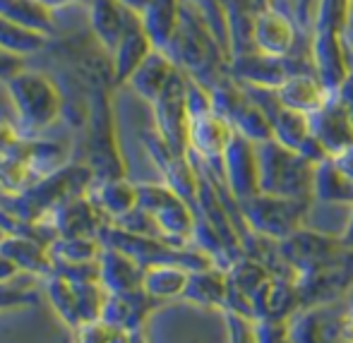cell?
Wrapping results in <instances>:
<instances>
[{"mask_svg": "<svg viewBox=\"0 0 353 343\" xmlns=\"http://www.w3.org/2000/svg\"><path fill=\"white\" fill-rule=\"evenodd\" d=\"M163 53L192 82L202 84L207 92L228 77V61H231L228 51L216 39V34L212 32L210 24L205 22V17L183 0L178 27L173 32L171 41L163 48Z\"/></svg>", "mask_w": 353, "mask_h": 343, "instance_id": "1", "label": "cell"}, {"mask_svg": "<svg viewBox=\"0 0 353 343\" xmlns=\"http://www.w3.org/2000/svg\"><path fill=\"white\" fill-rule=\"evenodd\" d=\"M349 14L351 0H317L310 27V56L317 77L330 94L339 92L351 70V56L344 41Z\"/></svg>", "mask_w": 353, "mask_h": 343, "instance_id": "2", "label": "cell"}, {"mask_svg": "<svg viewBox=\"0 0 353 343\" xmlns=\"http://www.w3.org/2000/svg\"><path fill=\"white\" fill-rule=\"evenodd\" d=\"M5 87L22 137L41 135L65 113V96L48 74L24 67L10 77Z\"/></svg>", "mask_w": 353, "mask_h": 343, "instance_id": "3", "label": "cell"}, {"mask_svg": "<svg viewBox=\"0 0 353 343\" xmlns=\"http://www.w3.org/2000/svg\"><path fill=\"white\" fill-rule=\"evenodd\" d=\"M315 168L310 158L283 147L274 137L257 144V183L260 192L279 197L312 200Z\"/></svg>", "mask_w": 353, "mask_h": 343, "instance_id": "4", "label": "cell"}, {"mask_svg": "<svg viewBox=\"0 0 353 343\" xmlns=\"http://www.w3.org/2000/svg\"><path fill=\"white\" fill-rule=\"evenodd\" d=\"M111 84H92L87 96V166L94 178H121L125 176L121 147L116 137V121H113Z\"/></svg>", "mask_w": 353, "mask_h": 343, "instance_id": "5", "label": "cell"}, {"mask_svg": "<svg viewBox=\"0 0 353 343\" xmlns=\"http://www.w3.org/2000/svg\"><path fill=\"white\" fill-rule=\"evenodd\" d=\"M315 200H298V197H279L257 192L248 200L238 202V216L248 231L281 242L305 226L307 211Z\"/></svg>", "mask_w": 353, "mask_h": 343, "instance_id": "6", "label": "cell"}, {"mask_svg": "<svg viewBox=\"0 0 353 343\" xmlns=\"http://www.w3.org/2000/svg\"><path fill=\"white\" fill-rule=\"evenodd\" d=\"M301 72H315L310 51L307 53H291V56H265L260 51H245L231 56L228 61V74L236 82L248 84V87H262V89H276L286 82L288 77Z\"/></svg>", "mask_w": 353, "mask_h": 343, "instance_id": "7", "label": "cell"}, {"mask_svg": "<svg viewBox=\"0 0 353 343\" xmlns=\"http://www.w3.org/2000/svg\"><path fill=\"white\" fill-rule=\"evenodd\" d=\"M210 96L214 111L226 118L236 132L252 139L255 144L272 139V125L267 121L265 111L250 96V92L241 82H236L231 74L210 89Z\"/></svg>", "mask_w": 353, "mask_h": 343, "instance_id": "8", "label": "cell"}, {"mask_svg": "<svg viewBox=\"0 0 353 343\" xmlns=\"http://www.w3.org/2000/svg\"><path fill=\"white\" fill-rule=\"evenodd\" d=\"M154 130L178 156H188V74L178 67L157 101L152 103Z\"/></svg>", "mask_w": 353, "mask_h": 343, "instance_id": "9", "label": "cell"}, {"mask_svg": "<svg viewBox=\"0 0 353 343\" xmlns=\"http://www.w3.org/2000/svg\"><path fill=\"white\" fill-rule=\"evenodd\" d=\"M221 183L236 202L260 192L257 183V144L241 132H233L221 161Z\"/></svg>", "mask_w": 353, "mask_h": 343, "instance_id": "10", "label": "cell"}, {"mask_svg": "<svg viewBox=\"0 0 353 343\" xmlns=\"http://www.w3.org/2000/svg\"><path fill=\"white\" fill-rule=\"evenodd\" d=\"M298 39H301V29L296 19L276 10L274 3L255 12V19H252V48L255 51L276 58L291 56L298 51Z\"/></svg>", "mask_w": 353, "mask_h": 343, "instance_id": "11", "label": "cell"}, {"mask_svg": "<svg viewBox=\"0 0 353 343\" xmlns=\"http://www.w3.org/2000/svg\"><path fill=\"white\" fill-rule=\"evenodd\" d=\"M159 300L149 295L144 288L130 293H106L99 322L111 331H140L147 317L157 310Z\"/></svg>", "mask_w": 353, "mask_h": 343, "instance_id": "12", "label": "cell"}, {"mask_svg": "<svg viewBox=\"0 0 353 343\" xmlns=\"http://www.w3.org/2000/svg\"><path fill=\"white\" fill-rule=\"evenodd\" d=\"M310 118V132L317 139L327 156L344 152L353 144V121L346 103L341 101L339 94H332L327 103L315 111Z\"/></svg>", "mask_w": 353, "mask_h": 343, "instance_id": "13", "label": "cell"}, {"mask_svg": "<svg viewBox=\"0 0 353 343\" xmlns=\"http://www.w3.org/2000/svg\"><path fill=\"white\" fill-rule=\"evenodd\" d=\"M87 10H89V29H92L94 41H97L108 56L116 51L121 39L125 37L137 22H142L140 14L128 10L125 5H121L118 0H89Z\"/></svg>", "mask_w": 353, "mask_h": 343, "instance_id": "14", "label": "cell"}, {"mask_svg": "<svg viewBox=\"0 0 353 343\" xmlns=\"http://www.w3.org/2000/svg\"><path fill=\"white\" fill-rule=\"evenodd\" d=\"M41 223H48L58 233V238L61 236L68 238V236H99L108 221L94 207V202L87 195H77L53 209Z\"/></svg>", "mask_w": 353, "mask_h": 343, "instance_id": "15", "label": "cell"}, {"mask_svg": "<svg viewBox=\"0 0 353 343\" xmlns=\"http://www.w3.org/2000/svg\"><path fill=\"white\" fill-rule=\"evenodd\" d=\"M87 197L94 207L106 216L108 223L118 221L121 216L137 209V185L125 176L121 178H94L87 190Z\"/></svg>", "mask_w": 353, "mask_h": 343, "instance_id": "16", "label": "cell"}, {"mask_svg": "<svg viewBox=\"0 0 353 343\" xmlns=\"http://www.w3.org/2000/svg\"><path fill=\"white\" fill-rule=\"evenodd\" d=\"M144 267L135 262L130 255L121 252L103 242V250L99 255V283L106 293H130L142 288Z\"/></svg>", "mask_w": 353, "mask_h": 343, "instance_id": "17", "label": "cell"}, {"mask_svg": "<svg viewBox=\"0 0 353 343\" xmlns=\"http://www.w3.org/2000/svg\"><path fill=\"white\" fill-rule=\"evenodd\" d=\"M0 252H3L5 257H10V260L17 264V269L24 271V274L46 278L56 271L51 252H48V245L32 236L8 233L5 240L0 242Z\"/></svg>", "mask_w": 353, "mask_h": 343, "instance_id": "18", "label": "cell"}, {"mask_svg": "<svg viewBox=\"0 0 353 343\" xmlns=\"http://www.w3.org/2000/svg\"><path fill=\"white\" fill-rule=\"evenodd\" d=\"M274 94L283 106L293 108L298 113H305V116H312L315 111H320L327 103V98L332 96L325 84H322V79L317 77V72L293 74V77H288L286 82L274 89Z\"/></svg>", "mask_w": 353, "mask_h": 343, "instance_id": "19", "label": "cell"}, {"mask_svg": "<svg viewBox=\"0 0 353 343\" xmlns=\"http://www.w3.org/2000/svg\"><path fill=\"white\" fill-rule=\"evenodd\" d=\"M176 72H178L176 63H173L163 51L154 48V51L142 61V65L130 74V79H128L125 84L142 98V101H147L149 106H152Z\"/></svg>", "mask_w": 353, "mask_h": 343, "instance_id": "20", "label": "cell"}, {"mask_svg": "<svg viewBox=\"0 0 353 343\" xmlns=\"http://www.w3.org/2000/svg\"><path fill=\"white\" fill-rule=\"evenodd\" d=\"M154 43L149 39V34L144 32L142 22H137L125 37L121 39V43L116 46V51L111 53V67H113V84H125L130 79V74L142 65V61L154 51Z\"/></svg>", "mask_w": 353, "mask_h": 343, "instance_id": "21", "label": "cell"}, {"mask_svg": "<svg viewBox=\"0 0 353 343\" xmlns=\"http://www.w3.org/2000/svg\"><path fill=\"white\" fill-rule=\"evenodd\" d=\"M181 300L200 307H226L228 300V276L221 267L190 271V281Z\"/></svg>", "mask_w": 353, "mask_h": 343, "instance_id": "22", "label": "cell"}, {"mask_svg": "<svg viewBox=\"0 0 353 343\" xmlns=\"http://www.w3.org/2000/svg\"><path fill=\"white\" fill-rule=\"evenodd\" d=\"M312 200L327 202V205H346L353 207V178L346 176L332 158L317 163L315 168V190Z\"/></svg>", "mask_w": 353, "mask_h": 343, "instance_id": "23", "label": "cell"}, {"mask_svg": "<svg viewBox=\"0 0 353 343\" xmlns=\"http://www.w3.org/2000/svg\"><path fill=\"white\" fill-rule=\"evenodd\" d=\"M190 281V269L181 264H157V267H147L142 278V288L149 293L152 298H157L159 302L166 300H176L183 298Z\"/></svg>", "mask_w": 353, "mask_h": 343, "instance_id": "24", "label": "cell"}, {"mask_svg": "<svg viewBox=\"0 0 353 343\" xmlns=\"http://www.w3.org/2000/svg\"><path fill=\"white\" fill-rule=\"evenodd\" d=\"M178 14H181V0H152L149 8L140 14L144 32L149 34L159 51H163L171 41L178 27Z\"/></svg>", "mask_w": 353, "mask_h": 343, "instance_id": "25", "label": "cell"}, {"mask_svg": "<svg viewBox=\"0 0 353 343\" xmlns=\"http://www.w3.org/2000/svg\"><path fill=\"white\" fill-rule=\"evenodd\" d=\"M0 14L43 37L53 34V10L39 0H0Z\"/></svg>", "mask_w": 353, "mask_h": 343, "instance_id": "26", "label": "cell"}, {"mask_svg": "<svg viewBox=\"0 0 353 343\" xmlns=\"http://www.w3.org/2000/svg\"><path fill=\"white\" fill-rule=\"evenodd\" d=\"M103 242L99 236H68L56 238L48 245L53 267L56 264H84V262H99Z\"/></svg>", "mask_w": 353, "mask_h": 343, "instance_id": "27", "label": "cell"}, {"mask_svg": "<svg viewBox=\"0 0 353 343\" xmlns=\"http://www.w3.org/2000/svg\"><path fill=\"white\" fill-rule=\"evenodd\" d=\"M46 286V298L51 302L53 312L61 317V322L70 329H79V312H77V295H74V283L53 271L51 276L43 278Z\"/></svg>", "mask_w": 353, "mask_h": 343, "instance_id": "28", "label": "cell"}, {"mask_svg": "<svg viewBox=\"0 0 353 343\" xmlns=\"http://www.w3.org/2000/svg\"><path fill=\"white\" fill-rule=\"evenodd\" d=\"M46 41H48V37H43V34H39V32H32V29L19 27L12 19L0 14V46L3 48L27 58V56H32V53L41 51V48L46 46Z\"/></svg>", "mask_w": 353, "mask_h": 343, "instance_id": "29", "label": "cell"}, {"mask_svg": "<svg viewBox=\"0 0 353 343\" xmlns=\"http://www.w3.org/2000/svg\"><path fill=\"white\" fill-rule=\"evenodd\" d=\"M257 343H293L288 320H257L255 322Z\"/></svg>", "mask_w": 353, "mask_h": 343, "instance_id": "30", "label": "cell"}, {"mask_svg": "<svg viewBox=\"0 0 353 343\" xmlns=\"http://www.w3.org/2000/svg\"><path fill=\"white\" fill-rule=\"evenodd\" d=\"M39 298L37 293L27 291V288H17V286H0V312L3 310H17V307H27V305H37Z\"/></svg>", "mask_w": 353, "mask_h": 343, "instance_id": "31", "label": "cell"}, {"mask_svg": "<svg viewBox=\"0 0 353 343\" xmlns=\"http://www.w3.org/2000/svg\"><path fill=\"white\" fill-rule=\"evenodd\" d=\"M22 132L17 130L12 121L8 118H0V156H10L14 154V149L22 144Z\"/></svg>", "mask_w": 353, "mask_h": 343, "instance_id": "32", "label": "cell"}, {"mask_svg": "<svg viewBox=\"0 0 353 343\" xmlns=\"http://www.w3.org/2000/svg\"><path fill=\"white\" fill-rule=\"evenodd\" d=\"M22 70H24V58L0 46V82H8L10 77H14Z\"/></svg>", "mask_w": 353, "mask_h": 343, "instance_id": "33", "label": "cell"}, {"mask_svg": "<svg viewBox=\"0 0 353 343\" xmlns=\"http://www.w3.org/2000/svg\"><path fill=\"white\" fill-rule=\"evenodd\" d=\"M19 274H22V271L17 269V264H14L10 257H5L3 252H0V286H5V283H12Z\"/></svg>", "mask_w": 353, "mask_h": 343, "instance_id": "34", "label": "cell"}, {"mask_svg": "<svg viewBox=\"0 0 353 343\" xmlns=\"http://www.w3.org/2000/svg\"><path fill=\"white\" fill-rule=\"evenodd\" d=\"M330 158L336 163V166L341 168V171L346 173V176L353 178V144H351L349 149H344V152L334 154V156H330Z\"/></svg>", "mask_w": 353, "mask_h": 343, "instance_id": "35", "label": "cell"}, {"mask_svg": "<svg viewBox=\"0 0 353 343\" xmlns=\"http://www.w3.org/2000/svg\"><path fill=\"white\" fill-rule=\"evenodd\" d=\"M118 3L125 5V8H128V10H132V12L142 14L144 10L149 8V3H152V0H118Z\"/></svg>", "mask_w": 353, "mask_h": 343, "instance_id": "36", "label": "cell"}, {"mask_svg": "<svg viewBox=\"0 0 353 343\" xmlns=\"http://www.w3.org/2000/svg\"><path fill=\"white\" fill-rule=\"evenodd\" d=\"M339 238L344 240V245H346V247H353V207H351L349 221H346V226H344V233H341Z\"/></svg>", "mask_w": 353, "mask_h": 343, "instance_id": "37", "label": "cell"}, {"mask_svg": "<svg viewBox=\"0 0 353 343\" xmlns=\"http://www.w3.org/2000/svg\"><path fill=\"white\" fill-rule=\"evenodd\" d=\"M41 5H46V8H51V10H56V8H63V5H68V3H74V0H39Z\"/></svg>", "mask_w": 353, "mask_h": 343, "instance_id": "38", "label": "cell"}, {"mask_svg": "<svg viewBox=\"0 0 353 343\" xmlns=\"http://www.w3.org/2000/svg\"><path fill=\"white\" fill-rule=\"evenodd\" d=\"M252 3H255V8H257V10H262V8H267V5L274 3V0H252Z\"/></svg>", "mask_w": 353, "mask_h": 343, "instance_id": "39", "label": "cell"}, {"mask_svg": "<svg viewBox=\"0 0 353 343\" xmlns=\"http://www.w3.org/2000/svg\"><path fill=\"white\" fill-rule=\"evenodd\" d=\"M5 236H8V231H5V228H3V226H0V242H3V240H5Z\"/></svg>", "mask_w": 353, "mask_h": 343, "instance_id": "40", "label": "cell"}, {"mask_svg": "<svg viewBox=\"0 0 353 343\" xmlns=\"http://www.w3.org/2000/svg\"><path fill=\"white\" fill-rule=\"evenodd\" d=\"M74 3H84V5H89V0H74Z\"/></svg>", "mask_w": 353, "mask_h": 343, "instance_id": "41", "label": "cell"}]
</instances>
